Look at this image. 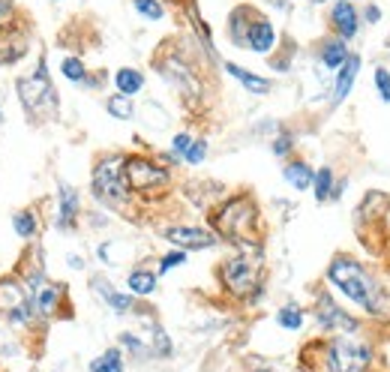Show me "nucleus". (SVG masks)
Masks as SVG:
<instances>
[{
    "label": "nucleus",
    "mask_w": 390,
    "mask_h": 372,
    "mask_svg": "<svg viewBox=\"0 0 390 372\" xmlns=\"http://www.w3.org/2000/svg\"><path fill=\"white\" fill-rule=\"evenodd\" d=\"M282 177L288 180V186L292 190H297V192H307V190H312V180H315V168L307 162V160H288L285 165H282Z\"/></svg>",
    "instance_id": "20"
},
{
    "label": "nucleus",
    "mask_w": 390,
    "mask_h": 372,
    "mask_svg": "<svg viewBox=\"0 0 390 372\" xmlns=\"http://www.w3.org/2000/svg\"><path fill=\"white\" fill-rule=\"evenodd\" d=\"M120 346H123V348H129L135 357H150V346H148V342H144L138 334H129V331H123V334H120Z\"/></svg>",
    "instance_id": "33"
},
{
    "label": "nucleus",
    "mask_w": 390,
    "mask_h": 372,
    "mask_svg": "<svg viewBox=\"0 0 390 372\" xmlns=\"http://www.w3.org/2000/svg\"><path fill=\"white\" fill-rule=\"evenodd\" d=\"M123 177L129 183V190H133V195H144V198L160 195L171 186V171L160 160L144 156V153H126Z\"/></svg>",
    "instance_id": "7"
},
{
    "label": "nucleus",
    "mask_w": 390,
    "mask_h": 372,
    "mask_svg": "<svg viewBox=\"0 0 390 372\" xmlns=\"http://www.w3.org/2000/svg\"><path fill=\"white\" fill-rule=\"evenodd\" d=\"M303 321H307V312H303L300 304H285L277 312V324L285 327V331H300Z\"/></svg>",
    "instance_id": "27"
},
{
    "label": "nucleus",
    "mask_w": 390,
    "mask_h": 372,
    "mask_svg": "<svg viewBox=\"0 0 390 372\" xmlns=\"http://www.w3.org/2000/svg\"><path fill=\"white\" fill-rule=\"evenodd\" d=\"M24 51H27V42H24L21 33H6V31H0V66L21 61Z\"/></svg>",
    "instance_id": "25"
},
{
    "label": "nucleus",
    "mask_w": 390,
    "mask_h": 372,
    "mask_svg": "<svg viewBox=\"0 0 390 372\" xmlns=\"http://www.w3.org/2000/svg\"><path fill=\"white\" fill-rule=\"evenodd\" d=\"M360 69H364V57H360V54H349V61L342 63V69H339L337 78H334V88H330V108H339L345 99H349V93L354 91V81L360 76Z\"/></svg>",
    "instance_id": "16"
},
{
    "label": "nucleus",
    "mask_w": 390,
    "mask_h": 372,
    "mask_svg": "<svg viewBox=\"0 0 390 372\" xmlns=\"http://www.w3.org/2000/svg\"><path fill=\"white\" fill-rule=\"evenodd\" d=\"M27 285H31V306H34V316L48 321L54 316H61V304L66 300V289L61 282H51L46 279L42 270H31L27 274Z\"/></svg>",
    "instance_id": "10"
},
{
    "label": "nucleus",
    "mask_w": 390,
    "mask_h": 372,
    "mask_svg": "<svg viewBox=\"0 0 390 372\" xmlns=\"http://www.w3.org/2000/svg\"><path fill=\"white\" fill-rule=\"evenodd\" d=\"M324 282L334 285V289L345 300H351V304L364 312V316H369V319L384 316V309H387L384 285H381V279L375 277L366 264H360L354 255H349V252L334 255L330 264H327Z\"/></svg>",
    "instance_id": "1"
},
{
    "label": "nucleus",
    "mask_w": 390,
    "mask_h": 372,
    "mask_svg": "<svg viewBox=\"0 0 390 372\" xmlns=\"http://www.w3.org/2000/svg\"><path fill=\"white\" fill-rule=\"evenodd\" d=\"M327 24H330V33L345 39V42H354L360 36V27H364V19H360V9L351 0H330L327 6Z\"/></svg>",
    "instance_id": "12"
},
{
    "label": "nucleus",
    "mask_w": 390,
    "mask_h": 372,
    "mask_svg": "<svg viewBox=\"0 0 390 372\" xmlns=\"http://www.w3.org/2000/svg\"><path fill=\"white\" fill-rule=\"evenodd\" d=\"M277 46H279V33H277V27H273V21L265 16V12H258L255 21H252V27H250L247 48H250L252 54L267 57V54L277 51Z\"/></svg>",
    "instance_id": "15"
},
{
    "label": "nucleus",
    "mask_w": 390,
    "mask_h": 372,
    "mask_svg": "<svg viewBox=\"0 0 390 372\" xmlns=\"http://www.w3.org/2000/svg\"><path fill=\"white\" fill-rule=\"evenodd\" d=\"M106 111L111 114L114 120H133V118H135L133 99H129V96H120V93H114V96L106 99Z\"/></svg>",
    "instance_id": "28"
},
{
    "label": "nucleus",
    "mask_w": 390,
    "mask_h": 372,
    "mask_svg": "<svg viewBox=\"0 0 390 372\" xmlns=\"http://www.w3.org/2000/svg\"><path fill=\"white\" fill-rule=\"evenodd\" d=\"M156 285H160V274H156V270H148V267H133L129 270V277H126V289L135 297L153 294Z\"/></svg>",
    "instance_id": "22"
},
{
    "label": "nucleus",
    "mask_w": 390,
    "mask_h": 372,
    "mask_svg": "<svg viewBox=\"0 0 390 372\" xmlns=\"http://www.w3.org/2000/svg\"><path fill=\"white\" fill-rule=\"evenodd\" d=\"M72 270H81L84 267V259H78V255H69V262H66Z\"/></svg>",
    "instance_id": "41"
},
{
    "label": "nucleus",
    "mask_w": 390,
    "mask_h": 372,
    "mask_svg": "<svg viewBox=\"0 0 390 372\" xmlns=\"http://www.w3.org/2000/svg\"><path fill=\"white\" fill-rule=\"evenodd\" d=\"M61 73L63 78H69L72 84H84L88 88V66H84L81 57H63V63H61Z\"/></svg>",
    "instance_id": "30"
},
{
    "label": "nucleus",
    "mask_w": 390,
    "mask_h": 372,
    "mask_svg": "<svg viewBox=\"0 0 390 372\" xmlns=\"http://www.w3.org/2000/svg\"><path fill=\"white\" fill-rule=\"evenodd\" d=\"M180 264H186V249H175V252H165L163 259H160V267H156V274H160V277H165L171 267H180Z\"/></svg>",
    "instance_id": "35"
},
{
    "label": "nucleus",
    "mask_w": 390,
    "mask_h": 372,
    "mask_svg": "<svg viewBox=\"0 0 390 372\" xmlns=\"http://www.w3.org/2000/svg\"><path fill=\"white\" fill-rule=\"evenodd\" d=\"M258 6H250V4H237L235 9L228 12V19H225V31H228V39H231V46H237V48H247V36H250V27L258 16Z\"/></svg>",
    "instance_id": "17"
},
{
    "label": "nucleus",
    "mask_w": 390,
    "mask_h": 372,
    "mask_svg": "<svg viewBox=\"0 0 390 372\" xmlns=\"http://www.w3.org/2000/svg\"><path fill=\"white\" fill-rule=\"evenodd\" d=\"M294 145H297L294 133L292 130H279L277 138L270 141V150H273V156H279V160H288V156L294 153Z\"/></svg>",
    "instance_id": "31"
},
{
    "label": "nucleus",
    "mask_w": 390,
    "mask_h": 372,
    "mask_svg": "<svg viewBox=\"0 0 390 372\" xmlns=\"http://www.w3.org/2000/svg\"><path fill=\"white\" fill-rule=\"evenodd\" d=\"M91 291L103 297V304H106L108 309H114V312H120V316H123V312H133V309H135L133 294L118 291V289L111 285V279H106V277H93V279H91Z\"/></svg>",
    "instance_id": "19"
},
{
    "label": "nucleus",
    "mask_w": 390,
    "mask_h": 372,
    "mask_svg": "<svg viewBox=\"0 0 390 372\" xmlns=\"http://www.w3.org/2000/svg\"><path fill=\"white\" fill-rule=\"evenodd\" d=\"M360 19H364V24H379L384 19V9L379 4H366L364 9H360Z\"/></svg>",
    "instance_id": "38"
},
{
    "label": "nucleus",
    "mask_w": 390,
    "mask_h": 372,
    "mask_svg": "<svg viewBox=\"0 0 390 372\" xmlns=\"http://www.w3.org/2000/svg\"><path fill=\"white\" fill-rule=\"evenodd\" d=\"M222 66H225V73H228L231 78L240 81L243 91H250V93H255V96H267V93L273 91V81L265 78V76H255V73H250V69H243V66H237V63H222Z\"/></svg>",
    "instance_id": "21"
},
{
    "label": "nucleus",
    "mask_w": 390,
    "mask_h": 372,
    "mask_svg": "<svg viewBox=\"0 0 390 372\" xmlns=\"http://www.w3.org/2000/svg\"><path fill=\"white\" fill-rule=\"evenodd\" d=\"M153 66H156V73H160L171 88L178 91V96L183 99V103L195 111L198 103L205 99V84H201L195 66L186 61L180 51H160V54H156V61H153Z\"/></svg>",
    "instance_id": "5"
},
{
    "label": "nucleus",
    "mask_w": 390,
    "mask_h": 372,
    "mask_svg": "<svg viewBox=\"0 0 390 372\" xmlns=\"http://www.w3.org/2000/svg\"><path fill=\"white\" fill-rule=\"evenodd\" d=\"M16 19V6H12V0H0V31H6Z\"/></svg>",
    "instance_id": "39"
},
{
    "label": "nucleus",
    "mask_w": 390,
    "mask_h": 372,
    "mask_svg": "<svg viewBox=\"0 0 390 372\" xmlns=\"http://www.w3.org/2000/svg\"><path fill=\"white\" fill-rule=\"evenodd\" d=\"M255 372H273V369H255Z\"/></svg>",
    "instance_id": "43"
},
{
    "label": "nucleus",
    "mask_w": 390,
    "mask_h": 372,
    "mask_svg": "<svg viewBox=\"0 0 390 372\" xmlns=\"http://www.w3.org/2000/svg\"><path fill=\"white\" fill-rule=\"evenodd\" d=\"M19 99H21V105L27 108V114L46 111L48 118H54V114H57V108H61V96H57L54 84H51L46 57H39V63H36V69L31 76L19 78Z\"/></svg>",
    "instance_id": "8"
},
{
    "label": "nucleus",
    "mask_w": 390,
    "mask_h": 372,
    "mask_svg": "<svg viewBox=\"0 0 390 372\" xmlns=\"http://www.w3.org/2000/svg\"><path fill=\"white\" fill-rule=\"evenodd\" d=\"M54 4H63V0H54Z\"/></svg>",
    "instance_id": "46"
},
{
    "label": "nucleus",
    "mask_w": 390,
    "mask_h": 372,
    "mask_svg": "<svg viewBox=\"0 0 390 372\" xmlns=\"http://www.w3.org/2000/svg\"><path fill=\"white\" fill-rule=\"evenodd\" d=\"M372 81H375V93L381 96V103L390 105V69L387 66H375Z\"/></svg>",
    "instance_id": "34"
},
{
    "label": "nucleus",
    "mask_w": 390,
    "mask_h": 372,
    "mask_svg": "<svg viewBox=\"0 0 390 372\" xmlns=\"http://www.w3.org/2000/svg\"><path fill=\"white\" fill-rule=\"evenodd\" d=\"M81 217V195L76 186L57 183V228L61 232H76Z\"/></svg>",
    "instance_id": "14"
},
{
    "label": "nucleus",
    "mask_w": 390,
    "mask_h": 372,
    "mask_svg": "<svg viewBox=\"0 0 390 372\" xmlns=\"http://www.w3.org/2000/svg\"><path fill=\"white\" fill-rule=\"evenodd\" d=\"M163 237L168 243H175L178 249H186V252L190 249H210L220 243V237L205 225H168V228H163Z\"/></svg>",
    "instance_id": "13"
},
{
    "label": "nucleus",
    "mask_w": 390,
    "mask_h": 372,
    "mask_svg": "<svg viewBox=\"0 0 390 372\" xmlns=\"http://www.w3.org/2000/svg\"><path fill=\"white\" fill-rule=\"evenodd\" d=\"M133 6L141 19H148V21H163L165 19V6H163V0H133Z\"/></svg>",
    "instance_id": "32"
},
{
    "label": "nucleus",
    "mask_w": 390,
    "mask_h": 372,
    "mask_svg": "<svg viewBox=\"0 0 390 372\" xmlns=\"http://www.w3.org/2000/svg\"><path fill=\"white\" fill-rule=\"evenodd\" d=\"M349 42L345 39H339V36H324L322 42H319V48H315V61H319V69H324V73H339L342 69V63L349 61Z\"/></svg>",
    "instance_id": "18"
},
{
    "label": "nucleus",
    "mask_w": 390,
    "mask_h": 372,
    "mask_svg": "<svg viewBox=\"0 0 390 372\" xmlns=\"http://www.w3.org/2000/svg\"><path fill=\"white\" fill-rule=\"evenodd\" d=\"M123 162L126 153H106L93 162V175H91V192L103 207L108 210H129L133 205V190L123 177Z\"/></svg>",
    "instance_id": "4"
},
{
    "label": "nucleus",
    "mask_w": 390,
    "mask_h": 372,
    "mask_svg": "<svg viewBox=\"0 0 390 372\" xmlns=\"http://www.w3.org/2000/svg\"><path fill=\"white\" fill-rule=\"evenodd\" d=\"M114 91H118L120 96H138L144 91V73L135 66H120L118 73H114Z\"/></svg>",
    "instance_id": "23"
},
{
    "label": "nucleus",
    "mask_w": 390,
    "mask_h": 372,
    "mask_svg": "<svg viewBox=\"0 0 390 372\" xmlns=\"http://www.w3.org/2000/svg\"><path fill=\"white\" fill-rule=\"evenodd\" d=\"M205 156H207V138H195L193 148L186 150L183 162H186V165H201V162H205Z\"/></svg>",
    "instance_id": "36"
},
{
    "label": "nucleus",
    "mask_w": 390,
    "mask_h": 372,
    "mask_svg": "<svg viewBox=\"0 0 390 372\" xmlns=\"http://www.w3.org/2000/svg\"><path fill=\"white\" fill-rule=\"evenodd\" d=\"M345 190H349V180H345V177L339 180V177H337V190H334V202H339V198H342V192H345Z\"/></svg>",
    "instance_id": "40"
},
{
    "label": "nucleus",
    "mask_w": 390,
    "mask_h": 372,
    "mask_svg": "<svg viewBox=\"0 0 390 372\" xmlns=\"http://www.w3.org/2000/svg\"><path fill=\"white\" fill-rule=\"evenodd\" d=\"M351 4H364V0H351Z\"/></svg>",
    "instance_id": "44"
},
{
    "label": "nucleus",
    "mask_w": 390,
    "mask_h": 372,
    "mask_svg": "<svg viewBox=\"0 0 390 372\" xmlns=\"http://www.w3.org/2000/svg\"><path fill=\"white\" fill-rule=\"evenodd\" d=\"M91 372H123V351L106 348L103 354L91 361Z\"/></svg>",
    "instance_id": "26"
},
{
    "label": "nucleus",
    "mask_w": 390,
    "mask_h": 372,
    "mask_svg": "<svg viewBox=\"0 0 390 372\" xmlns=\"http://www.w3.org/2000/svg\"><path fill=\"white\" fill-rule=\"evenodd\" d=\"M193 141H195V138H193L190 133H178L175 138H171V153H175L178 160L183 162V156H186V150L193 148Z\"/></svg>",
    "instance_id": "37"
},
{
    "label": "nucleus",
    "mask_w": 390,
    "mask_h": 372,
    "mask_svg": "<svg viewBox=\"0 0 390 372\" xmlns=\"http://www.w3.org/2000/svg\"><path fill=\"white\" fill-rule=\"evenodd\" d=\"M324 372H369L375 351L357 336H330L324 342Z\"/></svg>",
    "instance_id": "6"
},
{
    "label": "nucleus",
    "mask_w": 390,
    "mask_h": 372,
    "mask_svg": "<svg viewBox=\"0 0 390 372\" xmlns=\"http://www.w3.org/2000/svg\"><path fill=\"white\" fill-rule=\"evenodd\" d=\"M210 232L237 252L262 249V210L250 192H235L210 213Z\"/></svg>",
    "instance_id": "2"
},
{
    "label": "nucleus",
    "mask_w": 390,
    "mask_h": 372,
    "mask_svg": "<svg viewBox=\"0 0 390 372\" xmlns=\"http://www.w3.org/2000/svg\"><path fill=\"white\" fill-rule=\"evenodd\" d=\"M216 277H220V285L225 289V294H231L235 300H250L255 304L262 297V249L252 252H235L216 267Z\"/></svg>",
    "instance_id": "3"
},
{
    "label": "nucleus",
    "mask_w": 390,
    "mask_h": 372,
    "mask_svg": "<svg viewBox=\"0 0 390 372\" xmlns=\"http://www.w3.org/2000/svg\"><path fill=\"white\" fill-rule=\"evenodd\" d=\"M12 228H16V234H19V237L31 240V237L39 232V219H36V213H34V210H19L16 217H12Z\"/></svg>",
    "instance_id": "29"
},
{
    "label": "nucleus",
    "mask_w": 390,
    "mask_h": 372,
    "mask_svg": "<svg viewBox=\"0 0 390 372\" xmlns=\"http://www.w3.org/2000/svg\"><path fill=\"white\" fill-rule=\"evenodd\" d=\"M334 190H337V171L330 165L315 168V180H312V195L319 205L334 202Z\"/></svg>",
    "instance_id": "24"
},
{
    "label": "nucleus",
    "mask_w": 390,
    "mask_h": 372,
    "mask_svg": "<svg viewBox=\"0 0 390 372\" xmlns=\"http://www.w3.org/2000/svg\"><path fill=\"white\" fill-rule=\"evenodd\" d=\"M387 57H390V42H387Z\"/></svg>",
    "instance_id": "45"
},
{
    "label": "nucleus",
    "mask_w": 390,
    "mask_h": 372,
    "mask_svg": "<svg viewBox=\"0 0 390 372\" xmlns=\"http://www.w3.org/2000/svg\"><path fill=\"white\" fill-rule=\"evenodd\" d=\"M0 316L16 321V324H31L34 321V306L27 300L19 279L0 277Z\"/></svg>",
    "instance_id": "11"
},
{
    "label": "nucleus",
    "mask_w": 390,
    "mask_h": 372,
    "mask_svg": "<svg viewBox=\"0 0 390 372\" xmlns=\"http://www.w3.org/2000/svg\"><path fill=\"white\" fill-rule=\"evenodd\" d=\"M0 123H4V114H0Z\"/></svg>",
    "instance_id": "47"
},
{
    "label": "nucleus",
    "mask_w": 390,
    "mask_h": 372,
    "mask_svg": "<svg viewBox=\"0 0 390 372\" xmlns=\"http://www.w3.org/2000/svg\"><path fill=\"white\" fill-rule=\"evenodd\" d=\"M312 319H315V324H319L322 331L330 334V336H357L360 327H364V321L354 319L351 312H345V309L337 304V300H334V294H327V291H322L319 297H315Z\"/></svg>",
    "instance_id": "9"
},
{
    "label": "nucleus",
    "mask_w": 390,
    "mask_h": 372,
    "mask_svg": "<svg viewBox=\"0 0 390 372\" xmlns=\"http://www.w3.org/2000/svg\"><path fill=\"white\" fill-rule=\"evenodd\" d=\"M307 4H330V0H307Z\"/></svg>",
    "instance_id": "42"
}]
</instances>
